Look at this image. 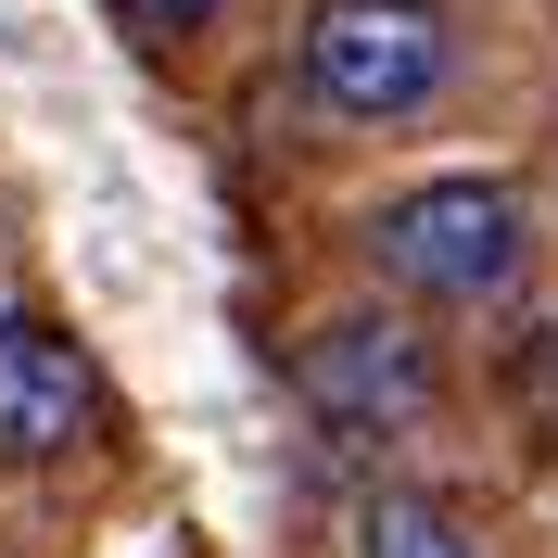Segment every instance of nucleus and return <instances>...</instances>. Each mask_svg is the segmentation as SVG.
Segmentation results:
<instances>
[{
  "label": "nucleus",
  "instance_id": "nucleus-1",
  "mask_svg": "<svg viewBox=\"0 0 558 558\" xmlns=\"http://www.w3.org/2000/svg\"><path fill=\"white\" fill-rule=\"evenodd\" d=\"M445 76H457L445 0H305L292 26V89L330 128H407L445 102Z\"/></svg>",
  "mask_w": 558,
  "mask_h": 558
},
{
  "label": "nucleus",
  "instance_id": "nucleus-2",
  "mask_svg": "<svg viewBox=\"0 0 558 558\" xmlns=\"http://www.w3.org/2000/svg\"><path fill=\"white\" fill-rule=\"evenodd\" d=\"M533 254V204L508 178H418L368 216V267L393 279V305L432 317V305H495Z\"/></svg>",
  "mask_w": 558,
  "mask_h": 558
},
{
  "label": "nucleus",
  "instance_id": "nucleus-3",
  "mask_svg": "<svg viewBox=\"0 0 558 558\" xmlns=\"http://www.w3.org/2000/svg\"><path fill=\"white\" fill-rule=\"evenodd\" d=\"M292 393H305V418L343 457H381L445 407V355H432V330L407 305H330L292 343Z\"/></svg>",
  "mask_w": 558,
  "mask_h": 558
},
{
  "label": "nucleus",
  "instance_id": "nucleus-4",
  "mask_svg": "<svg viewBox=\"0 0 558 558\" xmlns=\"http://www.w3.org/2000/svg\"><path fill=\"white\" fill-rule=\"evenodd\" d=\"M89 418H102V381H89L76 330H51V317H0V470H51V457H76Z\"/></svg>",
  "mask_w": 558,
  "mask_h": 558
},
{
  "label": "nucleus",
  "instance_id": "nucleus-5",
  "mask_svg": "<svg viewBox=\"0 0 558 558\" xmlns=\"http://www.w3.org/2000/svg\"><path fill=\"white\" fill-rule=\"evenodd\" d=\"M355 558H483V521L432 483H381L355 495Z\"/></svg>",
  "mask_w": 558,
  "mask_h": 558
},
{
  "label": "nucleus",
  "instance_id": "nucleus-6",
  "mask_svg": "<svg viewBox=\"0 0 558 558\" xmlns=\"http://www.w3.org/2000/svg\"><path fill=\"white\" fill-rule=\"evenodd\" d=\"M508 381H521V418H533V432L558 445V317H546V330L521 343V368H508Z\"/></svg>",
  "mask_w": 558,
  "mask_h": 558
},
{
  "label": "nucleus",
  "instance_id": "nucleus-7",
  "mask_svg": "<svg viewBox=\"0 0 558 558\" xmlns=\"http://www.w3.org/2000/svg\"><path fill=\"white\" fill-rule=\"evenodd\" d=\"M204 13H216V0H114V26H128V38H153V51H166V38H191Z\"/></svg>",
  "mask_w": 558,
  "mask_h": 558
}]
</instances>
